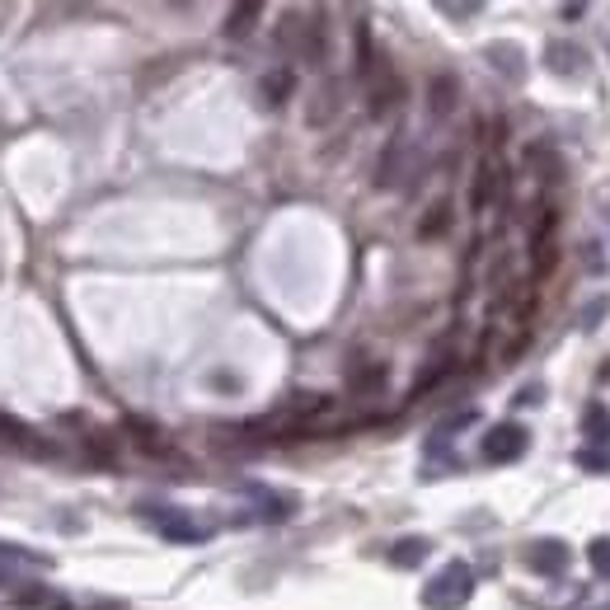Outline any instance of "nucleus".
I'll return each mask as SVG.
<instances>
[{"label":"nucleus","instance_id":"f257e3e1","mask_svg":"<svg viewBox=\"0 0 610 610\" xmlns=\"http://www.w3.org/2000/svg\"><path fill=\"white\" fill-rule=\"evenodd\" d=\"M470 592H474V573L456 559V564H446L442 573L423 587V606L427 610H460L470 601Z\"/></svg>","mask_w":610,"mask_h":610},{"label":"nucleus","instance_id":"f03ea898","mask_svg":"<svg viewBox=\"0 0 610 610\" xmlns=\"http://www.w3.org/2000/svg\"><path fill=\"white\" fill-rule=\"evenodd\" d=\"M282 47L301 61H324V24L320 15H287L282 24Z\"/></svg>","mask_w":610,"mask_h":610},{"label":"nucleus","instance_id":"7ed1b4c3","mask_svg":"<svg viewBox=\"0 0 610 610\" xmlns=\"http://www.w3.org/2000/svg\"><path fill=\"white\" fill-rule=\"evenodd\" d=\"M526 446H531V432L521 423H498L488 427V437L479 442V456L488 460V465H512V460L526 456Z\"/></svg>","mask_w":610,"mask_h":610},{"label":"nucleus","instance_id":"20e7f679","mask_svg":"<svg viewBox=\"0 0 610 610\" xmlns=\"http://www.w3.org/2000/svg\"><path fill=\"white\" fill-rule=\"evenodd\" d=\"M568 564H573V554H568L564 540H535V545L526 549V568H535L540 578L568 573Z\"/></svg>","mask_w":610,"mask_h":610},{"label":"nucleus","instance_id":"39448f33","mask_svg":"<svg viewBox=\"0 0 610 610\" xmlns=\"http://www.w3.org/2000/svg\"><path fill=\"white\" fill-rule=\"evenodd\" d=\"M366 80H371V113H376V118H385V113L399 104L404 85H399V76L390 71V66H376V71H371Z\"/></svg>","mask_w":610,"mask_h":610},{"label":"nucleus","instance_id":"423d86ee","mask_svg":"<svg viewBox=\"0 0 610 610\" xmlns=\"http://www.w3.org/2000/svg\"><path fill=\"white\" fill-rule=\"evenodd\" d=\"M0 442L19 446V451H33V456H47V446L38 442V432H33L24 418H15V413H0Z\"/></svg>","mask_w":610,"mask_h":610},{"label":"nucleus","instance_id":"0eeeda50","mask_svg":"<svg viewBox=\"0 0 610 610\" xmlns=\"http://www.w3.org/2000/svg\"><path fill=\"white\" fill-rule=\"evenodd\" d=\"M498 188H503V165L498 160H488L479 174H474V188H470V207L474 212H488L493 198H498Z\"/></svg>","mask_w":610,"mask_h":610},{"label":"nucleus","instance_id":"6e6552de","mask_svg":"<svg viewBox=\"0 0 610 610\" xmlns=\"http://www.w3.org/2000/svg\"><path fill=\"white\" fill-rule=\"evenodd\" d=\"M484 57L493 61V71H498V76L526 80V57H521V47H512V43H488Z\"/></svg>","mask_w":610,"mask_h":610},{"label":"nucleus","instance_id":"1a4fd4ad","mask_svg":"<svg viewBox=\"0 0 610 610\" xmlns=\"http://www.w3.org/2000/svg\"><path fill=\"white\" fill-rule=\"evenodd\" d=\"M456 76H432V85H427V108H432V118H451L456 113Z\"/></svg>","mask_w":610,"mask_h":610},{"label":"nucleus","instance_id":"9d476101","mask_svg":"<svg viewBox=\"0 0 610 610\" xmlns=\"http://www.w3.org/2000/svg\"><path fill=\"white\" fill-rule=\"evenodd\" d=\"M151 517H155V526H160V535H169V540H202V535H207V526L183 521L174 507H155Z\"/></svg>","mask_w":610,"mask_h":610},{"label":"nucleus","instance_id":"9b49d317","mask_svg":"<svg viewBox=\"0 0 610 610\" xmlns=\"http://www.w3.org/2000/svg\"><path fill=\"white\" fill-rule=\"evenodd\" d=\"M582 432H587L592 446H610V409L601 399H592V404L582 409Z\"/></svg>","mask_w":610,"mask_h":610},{"label":"nucleus","instance_id":"f8f14e48","mask_svg":"<svg viewBox=\"0 0 610 610\" xmlns=\"http://www.w3.org/2000/svg\"><path fill=\"white\" fill-rule=\"evenodd\" d=\"M127 432H137L132 442L146 451V456H174V446L165 442V432L160 427H151V423H141V418H127Z\"/></svg>","mask_w":610,"mask_h":610},{"label":"nucleus","instance_id":"ddd939ff","mask_svg":"<svg viewBox=\"0 0 610 610\" xmlns=\"http://www.w3.org/2000/svg\"><path fill=\"white\" fill-rule=\"evenodd\" d=\"M549 71L578 80L582 76V47L578 43H549Z\"/></svg>","mask_w":610,"mask_h":610},{"label":"nucleus","instance_id":"4468645a","mask_svg":"<svg viewBox=\"0 0 610 610\" xmlns=\"http://www.w3.org/2000/svg\"><path fill=\"white\" fill-rule=\"evenodd\" d=\"M385 381H390V371H385L381 362H371V366H357V371H348L352 395H381Z\"/></svg>","mask_w":610,"mask_h":610},{"label":"nucleus","instance_id":"2eb2a0df","mask_svg":"<svg viewBox=\"0 0 610 610\" xmlns=\"http://www.w3.org/2000/svg\"><path fill=\"white\" fill-rule=\"evenodd\" d=\"M427 540L423 535H404V540H395V545H390V564L395 568H418L427 559Z\"/></svg>","mask_w":610,"mask_h":610},{"label":"nucleus","instance_id":"dca6fc26","mask_svg":"<svg viewBox=\"0 0 610 610\" xmlns=\"http://www.w3.org/2000/svg\"><path fill=\"white\" fill-rule=\"evenodd\" d=\"M263 5H235L230 10V24H226V38H249L254 33V24H259Z\"/></svg>","mask_w":610,"mask_h":610},{"label":"nucleus","instance_id":"f3484780","mask_svg":"<svg viewBox=\"0 0 610 610\" xmlns=\"http://www.w3.org/2000/svg\"><path fill=\"white\" fill-rule=\"evenodd\" d=\"M446 230H451V202L427 207V216L418 221V235H423V240H437V235H446Z\"/></svg>","mask_w":610,"mask_h":610},{"label":"nucleus","instance_id":"a211bd4d","mask_svg":"<svg viewBox=\"0 0 610 610\" xmlns=\"http://www.w3.org/2000/svg\"><path fill=\"white\" fill-rule=\"evenodd\" d=\"M291 85H296V76H291L287 66L273 71V76H263V104H282V99L291 94Z\"/></svg>","mask_w":610,"mask_h":610},{"label":"nucleus","instance_id":"6ab92c4d","mask_svg":"<svg viewBox=\"0 0 610 610\" xmlns=\"http://www.w3.org/2000/svg\"><path fill=\"white\" fill-rule=\"evenodd\" d=\"M0 564L5 568H47V559L24 545H0Z\"/></svg>","mask_w":610,"mask_h":610},{"label":"nucleus","instance_id":"aec40b11","mask_svg":"<svg viewBox=\"0 0 610 610\" xmlns=\"http://www.w3.org/2000/svg\"><path fill=\"white\" fill-rule=\"evenodd\" d=\"M587 559H592L596 578H610V535H596L592 545H587Z\"/></svg>","mask_w":610,"mask_h":610},{"label":"nucleus","instance_id":"412c9836","mask_svg":"<svg viewBox=\"0 0 610 610\" xmlns=\"http://www.w3.org/2000/svg\"><path fill=\"white\" fill-rule=\"evenodd\" d=\"M338 113V85H324L320 90V104H310V122L320 127V122H329Z\"/></svg>","mask_w":610,"mask_h":610},{"label":"nucleus","instance_id":"4be33fe9","mask_svg":"<svg viewBox=\"0 0 610 610\" xmlns=\"http://www.w3.org/2000/svg\"><path fill=\"white\" fill-rule=\"evenodd\" d=\"M578 465L582 470H610V451H601V446H587V451H578Z\"/></svg>","mask_w":610,"mask_h":610},{"label":"nucleus","instance_id":"5701e85b","mask_svg":"<svg viewBox=\"0 0 610 610\" xmlns=\"http://www.w3.org/2000/svg\"><path fill=\"white\" fill-rule=\"evenodd\" d=\"M442 15H451V19H474V15H479V5H442Z\"/></svg>","mask_w":610,"mask_h":610}]
</instances>
